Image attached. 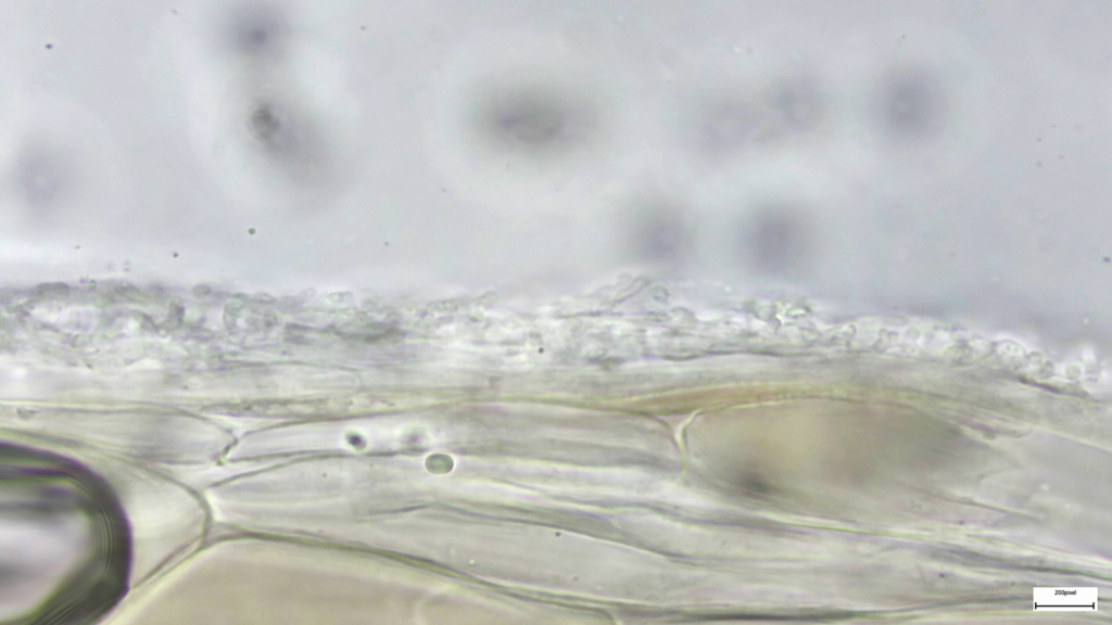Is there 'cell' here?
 Returning a JSON list of instances; mask_svg holds the SVG:
<instances>
[{
  "label": "cell",
  "mask_w": 1112,
  "mask_h": 625,
  "mask_svg": "<svg viewBox=\"0 0 1112 625\" xmlns=\"http://www.w3.org/2000/svg\"><path fill=\"white\" fill-rule=\"evenodd\" d=\"M473 122L479 136L500 151L518 156H560L582 148L593 136L594 109L579 95L545 87L496 89L478 103Z\"/></svg>",
  "instance_id": "cell-1"
},
{
  "label": "cell",
  "mask_w": 1112,
  "mask_h": 625,
  "mask_svg": "<svg viewBox=\"0 0 1112 625\" xmlns=\"http://www.w3.org/2000/svg\"><path fill=\"white\" fill-rule=\"evenodd\" d=\"M782 112L794 124H806L812 119L817 102L813 93L801 86L785 90L781 95Z\"/></svg>",
  "instance_id": "cell-2"
}]
</instances>
